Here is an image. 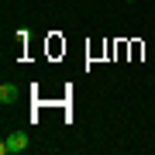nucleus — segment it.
<instances>
[{"label":"nucleus","instance_id":"obj_2","mask_svg":"<svg viewBox=\"0 0 155 155\" xmlns=\"http://www.w3.org/2000/svg\"><path fill=\"white\" fill-rule=\"evenodd\" d=\"M0 104H17V86L14 83H4V86H0Z\"/></svg>","mask_w":155,"mask_h":155},{"label":"nucleus","instance_id":"obj_1","mask_svg":"<svg viewBox=\"0 0 155 155\" xmlns=\"http://www.w3.org/2000/svg\"><path fill=\"white\" fill-rule=\"evenodd\" d=\"M28 145H31L28 131H14V134H7V138L0 141V155H21Z\"/></svg>","mask_w":155,"mask_h":155},{"label":"nucleus","instance_id":"obj_3","mask_svg":"<svg viewBox=\"0 0 155 155\" xmlns=\"http://www.w3.org/2000/svg\"><path fill=\"white\" fill-rule=\"evenodd\" d=\"M127 4H134V0H127Z\"/></svg>","mask_w":155,"mask_h":155}]
</instances>
